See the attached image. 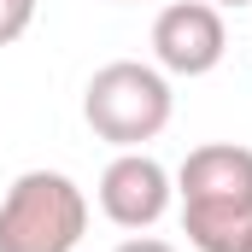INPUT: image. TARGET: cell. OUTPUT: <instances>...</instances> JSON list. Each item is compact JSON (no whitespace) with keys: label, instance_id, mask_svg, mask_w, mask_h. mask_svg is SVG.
<instances>
[{"label":"cell","instance_id":"cell-8","mask_svg":"<svg viewBox=\"0 0 252 252\" xmlns=\"http://www.w3.org/2000/svg\"><path fill=\"white\" fill-rule=\"evenodd\" d=\"M211 6H217V12H229V6H252V0H211Z\"/></svg>","mask_w":252,"mask_h":252},{"label":"cell","instance_id":"cell-2","mask_svg":"<svg viewBox=\"0 0 252 252\" xmlns=\"http://www.w3.org/2000/svg\"><path fill=\"white\" fill-rule=\"evenodd\" d=\"M170 112H176L170 76L158 64H141V59L100 64L88 76V88H82V124L94 129L100 141H112L118 153L158 141L170 129Z\"/></svg>","mask_w":252,"mask_h":252},{"label":"cell","instance_id":"cell-4","mask_svg":"<svg viewBox=\"0 0 252 252\" xmlns=\"http://www.w3.org/2000/svg\"><path fill=\"white\" fill-rule=\"evenodd\" d=\"M229 53V24L211 0H170L153 18V64L164 76H211Z\"/></svg>","mask_w":252,"mask_h":252},{"label":"cell","instance_id":"cell-1","mask_svg":"<svg viewBox=\"0 0 252 252\" xmlns=\"http://www.w3.org/2000/svg\"><path fill=\"white\" fill-rule=\"evenodd\" d=\"M176 205L193 252H247L252 241V147L205 141L176 164Z\"/></svg>","mask_w":252,"mask_h":252},{"label":"cell","instance_id":"cell-6","mask_svg":"<svg viewBox=\"0 0 252 252\" xmlns=\"http://www.w3.org/2000/svg\"><path fill=\"white\" fill-rule=\"evenodd\" d=\"M35 24V0H0V47H12Z\"/></svg>","mask_w":252,"mask_h":252},{"label":"cell","instance_id":"cell-9","mask_svg":"<svg viewBox=\"0 0 252 252\" xmlns=\"http://www.w3.org/2000/svg\"><path fill=\"white\" fill-rule=\"evenodd\" d=\"M247 252H252V241H247Z\"/></svg>","mask_w":252,"mask_h":252},{"label":"cell","instance_id":"cell-3","mask_svg":"<svg viewBox=\"0 0 252 252\" xmlns=\"http://www.w3.org/2000/svg\"><path fill=\"white\" fill-rule=\"evenodd\" d=\"M88 235V193L64 170H24L0 199V252H76Z\"/></svg>","mask_w":252,"mask_h":252},{"label":"cell","instance_id":"cell-5","mask_svg":"<svg viewBox=\"0 0 252 252\" xmlns=\"http://www.w3.org/2000/svg\"><path fill=\"white\" fill-rule=\"evenodd\" d=\"M100 211H106V223H118L129 235H147L170 205H176V176L153 158V153H141V147H129L118 153L106 170H100Z\"/></svg>","mask_w":252,"mask_h":252},{"label":"cell","instance_id":"cell-7","mask_svg":"<svg viewBox=\"0 0 252 252\" xmlns=\"http://www.w3.org/2000/svg\"><path fill=\"white\" fill-rule=\"evenodd\" d=\"M112 252H176L170 241H158V235H129V241H118Z\"/></svg>","mask_w":252,"mask_h":252}]
</instances>
